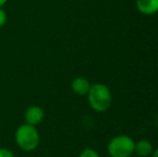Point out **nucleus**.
Wrapping results in <instances>:
<instances>
[{
  "label": "nucleus",
  "mask_w": 158,
  "mask_h": 157,
  "mask_svg": "<svg viewBox=\"0 0 158 157\" xmlns=\"http://www.w3.org/2000/svg\"><path fill=\"white\" fill-rule=\"evenodd\" d=\"M87 96L88 105L96 112H106L112 105V93L109 86L103 83H94L90 85Z\"/></svg>",
  "instance_id": "nucleus-1"
},
{
  "label": "nucleus",
  "mask_w": 158,
  "mask_h": 157,
  "mask_svg": "<svg viewBox=\"0 0 158 157\" xmlns=\"http://www.w3.org/2000/svg\"><path fill=\"white\" fill-rule=\"evenodd\" d=\"M14 138L17 147L25 152L35 151L40 144V134L37 127L26 123L17 128Z\"/></svg>",
  "instance_id": "nucleus-2"
},
{
  "label": "nucleus",
  "mask_w": 158,
  "mask_h": 157,
  "mask_svg": "<svg viewBox=\"0 0 158 157\" xmlns=\"http://www.w3.org/2000/svg\"><path fill=\"white\" fill-rule=\"evenodd\" d=\"M108 153L111 157H131L135 154V140L127 134H118L109 141Z\"/></svg>",
  "instance_id": "nucleus-3"
},
{
  "label": "nucleus",
  "mask_w": 158,
  "mask_h": 157,
  "mask_svg": "<svg viewBox=\"0 0 158 157\" xmlns=\"http://www.w3.org/2000/svg\"><path fill=\"white\" fill-rule=\"evenodd\" d=\"M25 123L37 126L44 119V110L39 105H30L24 114Z\"/></svg>",
  "instance_id": "nucleus-4"
},
{
  "label": "nucleus",
  "mask_w": 158,
  "mask_h": 157,
  "mask_svg": "<svg viewBox=\"0 0 158 157\" xmlns=\"http://www.w3.org/2000/svg\"><path fill=\"white\" fill-rule=\"evenodd\" d=\"M135 6L143 15H154L158 13V0H135Z\"/></svg>",
  "instance_id": "nucleus-5"
},
{
  "label": "nucleus",
  "mask_w": 158,
  "mask_h": 157,
  "mask_svg": "<svg viewBox=\"0 0 158 157\" xmlns=\"http://www.w3.org/2000/svg\"><path fill=\"white\" fill-rule=\"evenodd\" d=\"M90 85H92L90 82L86 78L77 76L71 82V89L74 94L79 95V96H86L89 92Z\"/></svg>",
  "instance_id": "nucleus-6"
},
{
  "label": "nucleus",
  "mask_w": 158,
  "mask_h": 157,
  "mask_svg": "<svg viewBox=\"0 0 158 157\" xmlns=\"http://www.w3.org/2000/svg\"><path fill=\"white\" fill-rule=\"evenodd\" d=\"M154 151L153 144L146 139H141L135 142V153L140 157L151 156Z\"/></svg>",
  "instance_id": "nucleus-7"
},
{
  "label": "nucleus",
  "mask_w": 158,
  "mask_h": 157,
  "mask_svg": "<svg viewBox=\"0 0 158 157\" xmlns=\"http://www.w3.org/2000/svg\"><path fill=\"white\" fill-rule=\"evenodd\" d=\"M79 157H100L99 153L92 147H85L83 151L80 153Z\"/></svg>",
  "instance_id": "nucleus-8"
},
{
  "label": "nucleus",
  "mask_w": 158,
  "mask_h": 157,
  "mask_svg": "<svg viewBox=\"0 0 158 157\" xmlns=\"http://www.w3.org/2000/svg\"><path fill=\"white\" fill-rule=\"evenodd\" d=\"M8 22V14L2 8H0V27H3Z\"/></svg>",
  "instance_id": "nucleus-9"
},
{
  "label": "nucleus",
  "mask_w": 158,
  "mask_h": 157,
  "mask_svg": "<svg viewBox=\"0 0 158 157\" xmlns=\"http://www.w3.org/2000/svg\"><path fill=\"white\" fill-rule=\"evenodd\" d=\"M0 157H15L14 153L6 147H0Z\"/></svg>",
  "instance_id": "nucleus-10"
},
{
  "label": "nucleus",
  "mask_w": 158,
  "mask_h": 157,
  "mask_svg": "<svg viewBox=\"0 0 158 157\" xmlns=\"http://www.w3.org/2000/svg\"><path fill=\"white\" fill-rule=\"evenodd\" d=\"M152 157H158V147H157V149H155L154 151H153Z\"/></svg>",
  "instance_id": "nucleus-11"
},
{
  "label": "nucleus",
  "mask_w": 158,
  "mask_h": 157,
  "mask_svg": "<svg viewBox=\"0 0 158 157\" xmlns=\"http://www.w3.org/2000/svg\"><path fill=\"white\" fill-rule=\"evenodd\" d=\"M6 2H8V0H0V8H3V6Z\"/></svg>",
  "instance_id": "nucleus-12"
}]
</instances>
